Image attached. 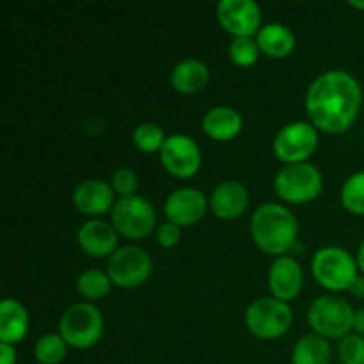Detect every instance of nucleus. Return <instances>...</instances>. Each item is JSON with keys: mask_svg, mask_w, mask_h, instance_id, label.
I'll return each instance as SVG.
<instances>
[{"mask_svg": "<svg viewBox=\"0 0 364 364\" xmlns=\"http://www.w3.org/2000/svg\"><path fill=\"white\" fill-rule=\"evenodd\" d=\"M361 85L348 71L333 70L320 75L306 96V109L316 128L336 134L354 123L361 107Z\"/></svg>", "mask_w": 364, "mask_h": 364, "instance_id": "nucleus-1", "label": "nucleus"}, {"mask_svg": "<svg viewBox=\"0 0 364 364\" xmlns=\"http://www.w3.org/2000/svg\"><path fill=\"white\" fill-rule=\"evenodd\" d=\"M251 235L256 245L265 252L284 255L297 242L299 224L288 208L277 203H265L252 213Z\"/></svg>", "mask_w": 364, "mask_h": 364, "instance_id": "nucleus-2", "label": "nucleus"}, {"mask_svg": "<svg viewBox=\"0 0 364 364\" xmlns=\"http://www.w3.org/2000/svg\"><path fill=\"white\" fill-rule=\"evenodd\" d=\"M354 315L355 311L345 299L322 295L309 304L308 322L320 336L343 340L354 329Z\"/></svg>", "mask_w": 364, "mask_h": 364, "instance_id": "nucleus-3", "label": "nucleus"}, {"mask_svg": "<svg viewBox=\"0 0 364 364\" xmlns=\"http://www.w3.org/2000/svg\"><path fill=\"white\" fill-rule=\"evenodd\" d=\"M59 334L75 348L92 347L103 334L102 313L87 302L71 304L60 318Z\"/></svg>", "mask_w": 364, "mask_h": 364, "instance_id": "nucleus-4", "label": "nucleus"}, {"mask_svg": "<svg viewBox=\"0 0 364 364\" xmlns=\"http://www.w3.org/2000/svg\"><path fill=\"white\" fill-rule=\"evenodd\" d=\"M313 276L327 290H350L358 277V265L350 252L341 247H323L313 256Z\"/></svg>", "mask_w": 364, "mask_h": 364, "instance_id": "nucleus-5", "label": "nucleus"}, {"mask_svg": "<svg viewBox=\"0 0 364 364\" xmlns=\"http://www.w3.org/2000/svg\"><path fill=\"white\" fill-rule=\"evenodd\" d=\"M277 196L288 203H308L322 192V174L313 164H288L274 178Z\"/></svg>", "mask_w": 364, "mask_h": 364, "instance_id": "nucleus-6", "label": "nucleus"}, {"mask_svg": "<svg viewBox=\"0 0 364 364\" xmlns=\"http://www.w3.org/2000/svg\"><path fill=\"white\" fill-rule=\"evenodd\" d=\"M291 309L279 299H256L245 311V323L255 336L263 340L279 338L290 329Z\"/></svg>", "mask_w": 364, "mask_h": 364, "instance_id": "nucleus-7", "label": "nucleus"}, {"mask_svg": "<svg viewBox=\"0 0 364 364\" xmlns=\"http://www.w3.org/2000/svg\"><path fill=\"white\" fill-rule=\"evenodd\" d=\"M110 217L117 233L134 240L148 237L156 223L155 208L148 199L141 196H127L117 199L114 208L110 210Z\"/></svg>", "mask_w": 364, "mask_h": 364, "instance_id": "nucleus-8", "label": "nucleus"}, {"mask_svg": "<svg viewBox=\"0 0 364 364\" xmlns=\"http://www.w3.org/2000/svg\"><path fill=\"white\" fill-rule=\"evenodd\" d=\"M151 258L144 249L127 245L114 252L107 263V274L114 284L121 288H135L151 274Z\"/></svg>", "mask_w": 364, "mask_h": 364, "instance_id": "nucleus-9", "label": "nucleus"}, {"mask_svg": "<svg viewBox=\"0 0 364 364\" xmlns=\"http://www.w3.org/2000/svg\"><path fill=\"white\" fill-rule=\"evenodd\" d=\"M318 134L313 124L306 121L288 123L277 132L274 139V153L287 164H301L315 151Z\"/></svg>", "mask_w": 364, "mask_h": 364, "instance_id": "nucleus-10", "label": "nucleus"}, {"mask_svg": "<svg viewBox=\"0 0 364 364\" xmlns=\"http://www.w3.org/2000/svg\"><path fill=\"white\" fill-rule=\"evenodd\" d=\"M164 167L176 178H191L201 166V151L198 142L183 134L169 135L160 149Z\"/></svg>", "mask_w": 364, "mask_h": 364, "instance_id": "nucleus-11", "label": "nucleus"}, {"mask_svg": "<svg viewBox=\"0 0 364 364\" xmlns=\"http://www.w3.org/2000/svg\"><path fill=\"white\" fill-rule=\"evenodd\" d=\"M217 18L235 38H251L262 28V11L252 0H223L217 6Z\"/></svg>", "mask_w": 364, "mask_h": 364, "instance_id": "nucleus-12", "label": "nucleus"}, {"mask_svg": "<svg viewBox=\"0 0 364 364\" xmlns=\"http://www.w3.org/2000/svg\"><path fill=\"white\" fill-rule=\"evenodd\" d=\"M206 206L208 205L203 192H199L198 188L183 187L171 192L169 198L166 199L164 210L171 223L178 226H191L205 215Z\"/></svg>", "mask_w": 364, "mask_h": 364, "instance_id": "nucleus-13", "label": "nucleus"}, {"mask_svg": "<svg viewBox=\"0 0 364 364\" xmlns=\"http://www.w3.org/2000/svg\"><path fill=\"white\" fill-rule=\"evenodd\" d=\"M302 267L291 256H279L270 265L269 287L274 297L279 301L287 302L297 297L302 288Z\"/></svg>", "mask_w": 364, "mask_h": 364, "instance_id": "nucleus-14", "label": "nucleus"}, {"mask_svg": "<svg viewBox=\"0 0 364 364\" xmlns=\"http://www.w3.org/2000/svg\"><path fill=\"white\" fill-rule=\"evenodd\" d=\"M73 203L85 215H102L114 208V188L103 180H85L75 188Z\"/></svg>", "mask_w": 364, "mask_h": 364, "instance_id": "nucleus-15", "label": "nucleus"}, {"mask_svg": "<svg viewBox=\"0 0 364 364\" xmlns=\"http://www.w3.org/2000/svg\"><path fill=\"white\" fill-rule=\"evenodd\" d=\"M78 244L95 258L112 256L117 247V230L102 219L87 220L78 230Z\"/></svg>", "mask_w": 364, "mask_h": 364, "instance_id": "nucleus-16", "label": "nucleus"}, {"mask_svg": "<svg viewBox=\"0 0 364 364\" xmlns=\"http://www.w3.org/2000/svg\"><path fill=\"white\" fill-rule=\"evenodd\" d=\"M249 205V192L240 181L226 180L217 185L210 198L213 213L220 219H235L245 212Z\"/></svg>", "mask_w": 364, "mask_h": 364, "instance_id": "nucleus-17", "label": "nucleus"}, {"mask_svg": "<svg viewBox=\"0 0 364 364\" xmlns=\"http://www.w3.org/2000/svg\"><path fill=\"white\" fill-rule=\"evenodd\" d=\"M203 130L215 141L233 139L242 130V114L233 107H213L203 117Z\"/></svg>", "mask_w": 364, "mask_h": 364, "instance_id": "nucleus-18", "label": "nucleus"}, {"mask_svg": "<svg viewBox=\"0 0 364 364\" xmlns=\"http://www.w3.org/2000/svg\"><path fill=\"white\" fill-rule=\"evenodd\" d=\"M28 329L27 309L14 299H4L0 304V341L14 345L23 340Z\"/></svg>", "mask_w": 364, "mask_h": 364, "instance_id": "nucleus-19", "label": "nucleus"}, {"mask_svg": "<svg viewBox=\"0 0 364 364\" xmlns=\"http://www.w3.org/2000/svg\"><path fill=\"white\" fill-rule=\"evenodd\" d=\"M208 68L198 59H183L171 71V84L176 91L192 95L201 91L208 82Z\"/></svg>", "mask_w": 364, "mask_h": 364, "instance_id": "nucleus-20", "label": "nucleus"}, {"mask_svg": "<svg viewBox=\"0 0 364 364\" xmlns=\"http://www.w3.org/2000/svg\"><path fill=\"white\" fill-rule=\"evenodd\" d=\"M256 43H258L259 50H263L267 55L281 59L294 50L295 36L287 25L269 23L259 28V32L256 34Z\"/></svg>", "mask_w": 364, "mask_h": 364, "instance_id": "nucleus-21", "label": "nucleus"}, {"mask_svg": "<svg viewBox=\"0 0 364 364\" xmlns=\"http://www.w3.org/2000/svg\"><path fill=\"white\" fill-rule=\"evenodd\" d=\"M294 364H329L331 347L320 334H306L295 343L291 352Z\"/></svg>", "mask_w": 364, "mask_h": 364, "instance_id": "nucleus-22", "label": "nucleus"}, {"mask_svg": "<svg viewBox=\"0 0 364 364\" xmlns=\"http://www.w3.org/2000/svg\"><path fill=\"white\" fill-rule=\"evenodd\" d=\"M110 287H112V279L109 274L102 272L98 269L84 270L78 277V290L85 299H92V301H100L105 295H109Z\"/></svg>", "mask_w": 364, "mask_h": 364, "instance_id": "nucleus-23", "label": "nucleus"}, {"mask_svg": "<svg viewBox=\"0 0 364 364\" xmlns=\"http://www.w3.org/2000/svg\"><path fill=\"white\" fill-rule=\"evenodd\" d=\"M68 350V343L60 334H45L34 347L36 361L39 364H59Z\"/></svg>", "mask_w": 364, "mask_h": 364, "instance_id": "nucleus-24", "label": "nucleus"}, {"mask_svg": "<svg viewBox=\"0 0 364 364\" xmlns=\"http://www.w3.org/2000/svg\"><path fill=\"white\" fill-rule=\"evenodd\" d=\"M341 203L348 212L364 215V171L352 174L345 181L341 188Z\"/></svg>", "mask_w": 364, "mask_h": 364, "instance_id": "nucleus-25", "label": "nucleus"}, {"mask_svg": "<svg viewBox=\"0 0 364 364\" xmlns=\"http://www.w3.org/2000/svg\"><path fill=\"white\" fill-rule=\"evenodd\" d=\"M164 130L155 123H142L134 130V142L139 149L146 153H153L156 149H162L166 142Z\"/></svg>", "mask_w": 364, "mask_h": 364, "instance_id": "nucleus-26", "label": "nucleus"}, {"mask_svg": "<svg viewBox=\"0 0 364 364\" xmlns=\"http://www.w3.org/2000/svg\"><path fill=\"white\" fill-rule=\"evenodd\" d=\"M230 57L238 66H251L259 57L258 43L252 38H235L230 45Z\"/></svg>", "mask_w": 364, "mask_h": 364, "instance_id": "nucleus-27", "label": "nucleus"}, {"mask_svg": "<svg viewBox=\"0 0 364 364\" xmlns=\"http://www.w3.org/2000/svg\"><path fill=\"white\" fill-rule=\"evenodd\" d=\"M338 354L343 364H364V336L348 334L340 341Z\"/></svg>", "mask_w": 364, "mask_h": 364, "instance_id": "nucleus-28", "label": "nucleus"}, {"mask_svg": "<svg viewBox=\"0 0 364 364\" xmlns=\"http://www.w3.org/2000/svg\"><path fill=\"white\" fill-rule=\"evenodd\" d=\"M137 176H135L134 171L130 167H121L114 173L112 176V188L114 192L121 196V198H127V196H135L134 192L137 191Z\"/></svg>", "mask_w": 364, "mask_h": 364, "instance_id": "nucleus-29", "label": "nucleus"}, {"mask_svg": "<svg viewBox=\"0 0 364 364\" xmlns=\"http://www.w3.org/2000/svg\"><path fill=\"white\" fill-rule=\"evenodd\" d=\"M156 238H159L160 245H164V247H174L181 238L180 226L171 223V220L160 224L159 230H156Z\"/></svg>", "mask_w": 364, "mask_h": 364, "instance_id": "nucleus-30", "label": "nucleus"}, {"mask_svg": "<svg viewBox=\"0 0 364 364\" xmlns=\"http://www.w3.org/2000/svg\"><path fill=\"white\" fill-rule=\"evenodd\" d=\"M14 363H16L14 345L0 343V364H14Z\"/></svg>", "mask_w": 364, "mask_h": 364, "instance_id": "nucleus-31", "label": "nucleus"}, {"mask_svg": "<svg viewBox=\"0 0 364 364\" xmlns=\"http://www.w3.org/2000/svg\"><path fill=\"white\" fill-rule=\"evenodd\" d=\"M348 291H350L352 295H355V297H364V277L361 276L355 277V281L352 283L350 290Z\"/></svg>", "mask_w": 364, "mask_h": 364, "instance_id": "nucleus-32", "label": "nucleus"}, {"mask_svg": "<svg viewBox=\"0 0 364 364\" xmlns=\"http://www.w3.org/2000/svg\"><path fill=\"white\" fill-rule=\"evenodd\" d=\"M354 329L358 331V334H361V336H364V308L359 309V311H355V315H354Z\"/></svg>", "mask_w": 364, "mask_h": 364, "instance_id": "nucleus-33", "label": "nucleus"}, {"mask_svg": "<svg viewBox=\"0 0 364 364\" xmlns=\"http://www.w3.org/2000/svg\"><path fill=\"white\" fill-rule=\"evenodd\" d=\"M358 265H359V269H361L363 272H364V240H363V244L359 245V251H358Z\"/></svg>", "mask_w": 364, "mask_h": 364, "instance_id": "nucleus-34", "label": "nucleus"}, {"mask_svg": "<svg viewBox=\"0 0 364 364\" xmlns=\"http://www.w3.org/2000/svg\"><path fill=\"white\" fill-rule=\"evenodd\" d=\"M352 7H358V9H364V2H359V0H350Z\"/></svg>", "mask_w": 364, "mask_h": 364, "instance_id": "nucleus-35", "label": "nucleus"}]
</instances>
